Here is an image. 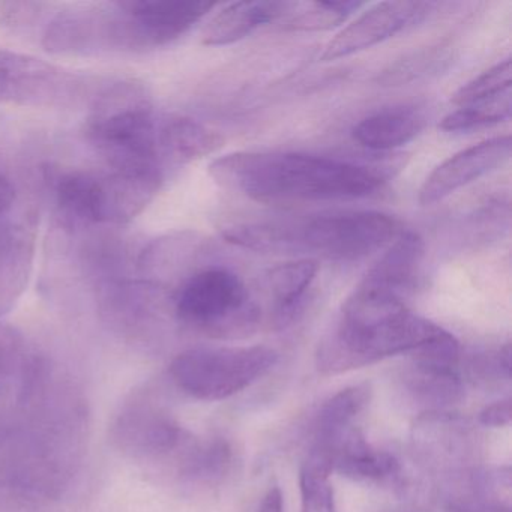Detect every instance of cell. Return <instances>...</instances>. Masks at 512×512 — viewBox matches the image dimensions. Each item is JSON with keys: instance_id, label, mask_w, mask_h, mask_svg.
Segmentation results:
<instances>
[{"instance_id": "cell-25", "label": "cell", "mask_w": 512, "mask_h": 512, "mask_svg": "<svg viewBox=\"0 0 512 512\" xmlns=\"http://www.w3.org/2000/svg\"><path fill=\"white\" fill-rule=\"evenodd\" d=\"M56 205L74 223H101L100 176L68 172L59 176L55 187Z\"/></svg>"}, {"instance_id": "cell-11", "label": "cell", "mask_w": 512, "mask_h": 512, "mask_svg": "<svg viewBox=\"0 0 512 512\" xmlns=\"http://www.w3.org/2000/svg\"><path fill=\"white\" fill-rule=\"evenodd\" d=\"M433 8L422 2H382L362 13L323 50L320 61L334 62L371 49L418 23Z\"/></svg>"}, {"instance_id": "cell-36", "label": "cell", "mask_w": 512, "mask_h": 512, "mask_svg": "<svg viewBox=\"0 0 512 512\" xmlns=\"http://www.w3.org/2000/svg\"><path fill=\"white\" fill-rule=\"evenodd\" d=\"M16 202V190L7 176L0 173V215L7 214Z\"/></svg>"}, {"instance_id": "cell-26", "label": "cell", "mask_w": 512, "mask_h": 512, "mask_svg": "<svg viewBox=\"0 0 512 512\" xmlns=\"http://www.w3.org/2000/svg\"><path fill=\"white\" fill-rule=\"evenodd\" d=\"M464 373L479 388H502L511 380V344L470 353L464 361Z\"/></svg>"}, {"instance_id": "cell-13", "label": "cell", "mask_w": 512, "mask_h": 512, "mask_svg": "<svg viewBox=\"0 0 512 512\" xmlns=\"http://www.w3.org/2000/svg\"><path fill=\"white\" fill-rule=\"evenodd\" d=\"M371 400L368 383L347 386L320 406L313 421L311 445L304 463L332 473L331 455L335 443L352 428L358 427L356 419L364 413Z\"/></svg>"}, {"instance_id": "cell-34", "label": "cell", "mask_w": 512, "mask_h": 512, "mask_svg": "<svg viewBox=\"0 0 512 512\" xmlns=\"http://www.w3.org/2000/svg\"><path fill=\"white\" fill-rule=\"evenodd\" d=\"M479 424L484 427L500 428L506 427L511 422V398L506 397L503 400L494 401L488 404L479 412Z\"/></svg>"}, {"instance_id": "cell-28", "label": "cell", "mask_w": 512, "mask_h": 512, "mask_svg": "<svg viewBox=\"0 0 512 512\" xmlns=\"http://www.w3.org/2000/svg\"><path fill=\"white\" fill-rule=\"evenodd\" d=\"M301 11L296 10L295 4L289 5V25L293 29H331L340 23L346 22L347 17L353 11L359 10L362 4L358 2H311V4H299Z\"/></svg>"}, {"instance_id": "cell-23", "label": "cell", "mask_w": 512, "mask_h": 512, "mask_svg": "<svg viewBox=\"0 0 512 512\" xmlns=\"http://www.w3.org/2000/svg\"><path fill=\"white\" fill-rule=\"evenodd\" d=\"M224 137L196 119L172 118L158 125V148L173 163L187 164L220 151Z\"/></svg>"}, {"instance_id": "cell-35", "label": "cell", "mask_w": 512, "mask_h": 512, "mask_svg": "<svg viewBox=\"0 0 512 512\" xmlns=\"http://www.w3.org/2000/svg\"><path fill=\"white\" fill-rule=\"evenodd\" d=\"M256 512H284L283 491L278 485H271L266 490Z\"/></svg>"}, {"instance_id": "cell-29", "label": "cell", "mask_w": 512, "mask_h": 512, "mask_svg": "<svg viewBox=\"0 0 512 512\" xmlns=\"http://www.w3.org/2000/svg\"><path fill=\"white\" fill-rule=\"evenodd\" d=\"M511 76V61L506 59V61L499 62L490 70L484 71L481 76L461 86L452 97V103L458 104L460 107L469 106V104L505 94V92L511 91Z\"/></svg>"}, {"instance_id": "cell-31", "label": "cell", "mask_w": 512, "mask_h": 512, "mask_svg": "<svg viewBox=\"0 0 512 512\" xmlns=\"http://www.w3.org/2000/svg\"><path fill=\"white\" fill-rule=\"evenodd\" d=\"M442 53L440 52H422L406 61L397 62L394 67L385 71L380 82L386 86L395 85V83H407L418 79L422 74L430 73L436 68V65L442 64Z\"/></svg>"}, {"instance_id": "cell-21", "label": "cell", "mask_w": 512, "mask_h": 512, "mask_svg": "<svg viewBox=\"0 0 512 512\" xmlns=\"http://www.w3.org/2000/svg\"><path fill=\"white\" fill-rule=\"evenodd\" d=\"M427 124L416 107H391L362 119L352 130L353 140L371 151H392L407 145Z\"/></svg>"}, {"instance_id": "cell-33", "label": "cell", "mask_w": 512, "mask_h": 512, "mask_svg": "<svg viewBox=\"0 0 512 512\" xmlns=\"http://www.w3.org/2000/svg\"><path fill=\"white\" fill-rule=\"evenodd\" d=\"M478 472L475 470L464 478V491L449 497L448 512H488L490 500L479 487Z\"/></svg>"}, {"instance_id": "cell-17", "label": "cell", "mask_w": 512, "mask_h": 512, "mask_svg": "<svg viewBox=\"0 0 512 512\" xmlns=\"http://www.w3.org/2000/svg\"><path fill=\"white\" fill-rule=\"evenodd\" d=\"M332 472L367 484L392 485L403 490V464L391 452L376 449L358 427L347 431L331 451Z\"/></svg>"}, {"instance_id": "cell-4", "label": "cell", "mask_w": 512, "mask_h": 512, "mask_svg": "<svg viewBox=\"0 0 512 512\" xmlns=\"http://www.w3.org/2000/svg\"><path fill=\"white\" fill-rule=\"evenodd\" d=\"M86 137L110 169L160 166L157 119L139 83H115L95 98Z\"/></svg>"}, {"instance_id": "cell-20", "label": "cell", "mask_w": 512, "mask_h": 512, "mask_svg": "<svg viewBox=\"0 0 512 512\" xmlns=\"http://www.w3.org/2000/svg\"><path fill=\"white\" fill-rule=\"evenodd\" d=\"M289 2H236L227 5L206 26L203 46H230L257 29L286 16Z\"/></svg>"}, {"instance_id": "cell-5", "label": "cell", "mask_w": 512, "mask_h": 512, "mask_svg": "<svg viewBox=\"0 0 512 512\" xmlns=\"http://www.w3.org/2000/svg\"><path fill=\"white\" fill-rule=\"evenodd\" d=\"M176 317L214 338H242L256 331L260 310L235 272L206 268L185 278L175 293Z\"/></svg>"}, {"instance_id": "cell-22", "label": "cell", "mask_w": 512, "mask_h": 512, "mask_svg": "<svg viewBox=\"0 0 512 512\" xmlns=\"http://www.w3.org/2000/svg\"><path fill=\"white\" fill-rule=\"evenodd\" d=\"M34 236L28 227L0 221V313L13 307L28 283Z\"/></svg>"}, {"instance_id": "cell-8", "label": "cell", "mask_w": 512, "mask_h": 512, "mask_svg": "<svg viewBox=\"0 0 512 512\" xmlns=\"http://www.w3.org/2000/svg\"><path fill=\"white\" fill-rule=\"evenodd\" d=\"M82 82L64 68L22 53L0 50V104L58 107L77 98Z\"/></svg>"}, {"instance_id": "cell-15", "label": "cell", "mask_w": 512, "mask_h": 512, "mask_svg": "<svg viewBox=\"0 0 512 512\" xmlns=\"http://www.w3.org/2000/svg\"><path fill=\"white\" fill-rule=\"evenodd\" d=\"M43 46L55 55L112 52L109 8L98 5L59 13L44 31Z\"/></svg>"}, {"instance_id": "cell-1", "label": "cell", "mask_w": 512, "mask_h": 512, "mask_svg": "<svg viewBox=\"0 0 512 512\" xmlns=\"http://www.w3.org/2000/svg\"><path fill=\"white\" fill-rule=\"evenodd\" d=\"M218 184L262 203L364 199L382 190L379 170L295 152H236L209 166Z\"/></svg>"}, {"instance_id": "cell-16", "label": "cell", "mask_w": 512, "mask_h": 512, "mask_svg": "<svg viewBox=\"0 0 512 512\" xmlns=\"http://www.w3.org/2000/svg\"><path fill=\"white\" fill-rule=\"evenodd\" d=\"M400 379L404 394L421 413L451 412L466 397L460 365L410 356Z\"/></svg>"}, {"instance_id": "cell-6", "label": "cell", "mask_w": 512, "mask_h": 512, "mask_svg": "<svg viewBox=\"0 0 512 512\" xmlns=\"http://www.w3.org/2000/svg\"><path fill=\"white\" fill-rule=\"evenodd\" d=\"M271 347H196L169 367L173 383L196 400L220 401L250 388L277 364Z\"/></svg>"}, {"instance_id": "cell-10", "label": "cell", "mask_w": 512, "mask_h": 512, "mask_svg": "<svg viewBox=\"0 0 512 512\" xmlns=\"http://www.w3.org/2000/svg\"><path fill=\"white\" fill-rule=\"evenodd\" d=\"M413 448L433 469L449 475L475 472L481 445L473 425L454 412L421 413L413 425Z\"/></svg>"}, {"instance_id": "cell-39", "label": "cell", "mask_w": 512, "mask_h": 512, "mask_svg": "<svg viewBox=\"0 0 512 512\" xmlns=\"http://www.w3.org/2000/svg\"><path fill=\"white\" fill-rule=\"evenodd\" d=\"M380 512H403V511H380Z\"/></svg>"}, {"instance_id": "cell-2", "label": "cell", "mask_w": 512, "mask_h": 512, "mask_svg": "<svg viewBox=\"0 0 512 512\" xmlns=\"http://www.w3.org/2000/svg\"><path fill=\"white\" fill-rule=\"evenodd\" d=\"M445 329L407 307L404 299L359 281L316 352L322 374H341L397 355H412Z\"/></svg>"}, {"instance_id": "cell-37", "label": "cell", "mask_w": 512, "mask_h": 512, "mask_svg": "<svg viewBox=\"0 0 512 512\" xmlns=\"http://www.w3.org/2000/svg\"><path fill=\"white\" fill-rule=\"evenodd\" d=\"M488 512H511V508H509V503L505 502V500H490Z\"/></svg>"}, {"instance_id": "cell-3", "label": "cell", "mask_w": 512, "mask_h": 512, "mask_svg": "<svg viewBox=\"0 0 512 512\" xmlns=\"http://www.w3.org/2000/svg\"><path fill=\"white\" fill-rule=\"evenodd\" d=\"M400 223L377 211H344L296 220L262 221L229 227V244L263 254H314L353 262L391 244Z\"/></svg>"}, {"instance_id": "cell-38", "label": "cell", "mask_w": 512, "mask_h": 512, "mask_svg": "<svg viewBox=\"0 0 512 512\" xmlns=\"http://www.w3.org/2000/svg\"><path fill=\"white\" fill-rule=\"evenodd\" d=\"M7 382H8V374L5 373V371L2 370V368H0V392H2V389H4L5 386H7Z\"/></svg>"}, {"instance_id": "cell-7", "label": "cell", "mask_w": 512, "mask_h": 512, "mask_svg": "<svg viewBox=\"0 0 512 512\" xmlns=\"http://www.w3.org/2000/svg\"><path fill=\"white\" fill-rule=\"evenodd\" d=\"M215 7L200 0L113 2L119 52H145L172 44Z\"/></svg>"}, {"instance_id": "cell-32", "label": "cell", "mask_w": 512, "mask_h": 512, "mask_svg": "<svg viewBox=\"0 0 512 512\" xmlns=\"http://www.w3.org/2000/svg\"><path fill=\"white\" fill-rule=\"evenodd\" d=\"M0 313V368L10 376L17 367H25V340L22 334L5 322Z\"/></svg>"}, {"instance_id": "cell-18", "label": "cell", "mask_w": 512, "mask_h": 512, "mask_svg": "<svg viewBox=\"0 0 512 512\" xmlns=\"http://www.w3.org/2000/svg\"><path fill=\"white\" fill-rule=\"evenodd\" d=\"M425 245L418 233H400L361 281L406 301L416 287Z\"/></svg>"}, {"instance_id": "cell-19", "label": "cell", "mask_w": 512, "mask_h": 512, "mask_svg": "<svg viewBox=\"0 0 512 512\" xmlns=\"http://www.w3.org/2000/svg\"><path fill=\"white\" fill-rule=\"evenodd\" d=\"M235 451L224 437L199 440L191 437L176 457L175 469L179 482L191 488L220 487L232 473Z\"/></svg>"}, {"instance_id": "cell-12", "label": "cell", "mask_w": 512, "mask_h": 512, "mask_svg": "<svg viewBox=\"0 0 512 512\" xmlns=\"http://www.w3.org/2000/svg\"><path fill=\"white\" fill-rule=\"evenodd\" d=\"M511 149V137L506 134L457 152L425 179L419 190V203L431 206L442 202L460 188L503 166L511 157Z\"/></svg>"}, {"instance_id": "cell-9", "label": "cell", "mask_w": 512, "mask_h": 512, "mask_svg": "<svg viewBox=\"0 0 512 512\" xmlns=\"http://www.w3.org/2000/svg\"><path fill=\"white\" fill-rule=\"evenodd\" d=\"M113 439L134 457L175 461L191 434L157 401L137 395L116 418Z\"/></svg>"}, {"instance_id": "cell-24", "label": "cell", "mask_w": 512, "mask_h": 512, "mask_svg": "<svg viewBox=\"0 0 512 512\" xmlns=\"http://www.w3.org/2000/svg\"><path fill=\"white\" fill-rule=\"evenodd\" d=\"M317 272L319 262L313 257L283 263L269 272L268 289L274 301V320L280 328L298 316Z\"/></svg>"}, {"instance_id": "cell-14", "label": "cell", "mask_w": 512, "mask_h": 512, "mask_svg": "<svg viewBox=\"0 0 512 512\" xmlns=\"http://www.w3.org/2000/svg\"><path fill=\"white\" fill-rule=\"evenodd\" d=\"M98 176L101 223H130L148 208L163 185L161 166L109 169V172Z\"/></svg>"}, {"instance_id": "cell-30", "label": "cell", "mask_w": 512, "mask_h": 512, "mask_svg": "<svg viewBox=\"0 0 512 512\" xmlns=\"http://www.w3.org/2000/svg\"><path fill=\"white\" fill-rule=\"evenodd\" d=\"M299 488L301 512H338L328 473L302 464Z\"/></svg>"}, {"instance_id": "cell-27", "label": "cell", "mask_w": 512, "mask_h": 512, "mask_svg": "<svg viewBox=\"0 0 512 512\" xmlns=\"http://www.w3.org/2000/svg\"><path fill=\"white\" fill-rule=\"evenodd\" d=\"M509 116H511V91L479 103L461 106L460 109L443 118L440 128L449 133H460V131L499 124L509 119Z\"/></svg>"}]
</instances>
